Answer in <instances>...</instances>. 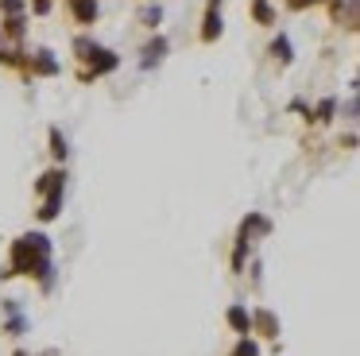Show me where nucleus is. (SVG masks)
Listing matches in <instances>:
<instances>
[{
    "mask_svg": "<svg viewBox=\"0 0 360 356\" xmlns=\"http://www.w3.org/2000/svg\"><path fill=\"white\" fill-rule=\"evenodd\" d=\"M221 4H225V0H210V4H205L202 43H213V39H221Z\"/></svg>",
    "mask_w": 360,
    "mask_h": 356,
    "instance_id": "1",
    "label": "nucleus"
},
{
    "mask_svg": "<svg viewBox=\"0 0 360 356\" xmlns=\"http://www.w3.org/2000/svg\"><path fill=\"white\" fill-rule=\"evenodd\" d=\"M66 8H70L78 27H89V23L97 20V0H66Z\"/></svg>",
    "mask_w": 360,
    "mask_h": 356,
    "instance_id": "2",
    "label": "nucleus"
},
{
    "mask_svg": "<svg viewBox=\"0 0 360 356\" xmlns=\"http://www.w3.org/2000/svg\"><path fill=\"white\" fill-rule=\"evenodd\" d=\"M27 66H32V74H39V77H55L58 74V62H55V54H51V51H35Z\"/></svg>",
    "mask_w": 360,
    "mask_h": 356,
    "instance_id": "3",
    "label": "nucleus"
},
{
    "mask_svg": "<svg viewBox=\"0 0 360 356\" xmlns=\"http://www.w3.org/2000/svg\"><path fill=\"white\" fill-rule=\"evenodd\" d=\"M163 54H167V39L155 35L148 46H143V58L140 62H143V66H155V62H163Z\"/></svg>",
    "mask_w": 360,
    "mask_h": 356,
    "instance_id": "4",
    "label": "nucleus"
},
{
    "mask_svg": "<svg viewBox=\"0 0 360 356\" xmlns=\"http://www.w3.org/2000/svg\"><path fill=\"white\" fill-rule=\"evenodd\" d=\"M271 54L279 58V66H287V62H290V39H287V35H279V39L271 43Z\"/></svg>",
    "mask_w": 360,
    "mask_h": 356,
    "instance_id": "5",
    "label": "nucleus"
},
{
    "mask_svg": "<svg viewBox=\"0 0 360 356\" xmlns=\"http://www.w3.org/2000/svg\"><path fill=\"white\" fill-rule=\"evenodd\" d=\"M24 23H27L24 15H8L0 31H4V35H12V39H20V35H24Z\"/></svg>",
    "mask_w": 360,
    "mask_h": 356,
    "instance_id": "6",
    "label": "nucleus"
},
{
    "mask_svg": "<svg viewBox=\"0 0 360 356\" xmlns=\"http://www.w3.org/2000/svg\"><path fill=\"white\" fill-rule=\"evenodd\" d=\"M51 155H55V159H66V139L58 136V128H51Z\"/></svg>",
    "mask_w": 360,
    "mask_h": 356,
    "instance_id": "7",
    "label": "nucleus"
},
{
    "mask_svg": "<svg viewBox=\"0 0 360 356\" xmlns=\"http://www.w3.org/2000/svg\"><path fill=\"white\" fill-rule=\"evenodd\" d=\"M333 108H337V101H333V97H326V101L318 105V116H314V120H321V124H326L329 116H333Z\"/></svg>",
    "mask_w": 360,
    "mask_h": 356,
    "instance_id": "8",
    "label": "nucleus"
},
{
    "mask_svg": "<svg viewBox=\"0 0 360 356\" xmlns=\"http://www.w3.org/2000/svg\"><path fill=\"white\" fill-rule=\"evenodd\" d=\"M0 12L4 15H24V0H0Z\"/></svg>",
    "mask_w": 360,
    "mask_h": 356,
    "instance_id": "9",
    "label": "nucleus"
},
{
    "mask_svg": "<svg viewBox=\"0 0 360 356\" xmlns=\"http://www.w3.org/2000/svg\"><path fill=\"white\" fill-rule=\"evenodd\" d=\"M159 20H163V8H159V4H155V8H148V12H143V23H148V27H155Z\"/></svg>",
    "mask_w": 360,
    "mask_h": 356,
    "instance_id": "10",
    "label": "nucleus"
},
{
    "mask_svg": "<svg viewBox=\"0 0 360 356\" xmlns=\"http://www.w3.org/2000/svg\"><path fill=\"white\" fill-rule=\"evenodd\" d=\"M229 317H233V325H236V329H248V317H244V310H233Z\"/></svg>",
    "mask_w": 360,
    "mask_h": 356,
    "instance_id": "11",
    "label": "nucleus"
},
{
    "mask_svg": "<svg viewBox=\"0 0 360 356\" xmlns=\"http://www.w3.org/2000/svg\"><path fill=\"white\" fill-rule=\"evenodd\" d=\"M35 12H39V15H47V12H51V0H35Z\"/></svg>",
    "mask_w": 360,
    "mask_h": 356,
    "instance_id": "12",
    "label": "nucleus"
}]
</instances>
